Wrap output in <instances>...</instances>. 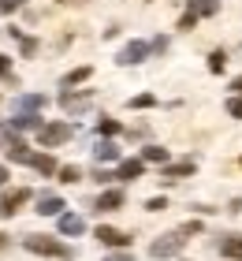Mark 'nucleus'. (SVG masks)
I'll return each mask as SVG.
<instances>
[{"mask_svg":"<svg viewBox=\"0 0 242 261\" xmlns=\"http://www.w3.org/2000/svg\"><path fill=\"white\" fill-rule=\"evenodd\" d=\"M194 22H198V11H190V8H186V15H183V19H179V30H190V27H194Z\"/></svg>","mask_w":242,"mask_h":261,"instance_id":"26","label":"nucleus"},{"mask_svg":"<svg viewBox=\"0 0 242 261\" xmlns=\"http://www.w3.org/2000/svg\"><path fill=\"white\" fill-rule=\"evenodd\" d=\"M60 209H64V198L60 194H41V201H38L41 217H60Z\"/></svg>","mask_w":242,"mask_h":261,"instance_id":"8","label":"nucleus"},{"mask_svg":"<svg viewBox=\"0 0 242 261\" xmlns=\"http://www.w3.org/2000/svg\"><path fill=\"white\" fill-rule=\"evenodd\" d=\"M220 254L231 257V261H242V235H227V239L220 243Z\"/></svg>","mask_w":242,"mask_h":261,"instance_id":"13","label":"nucleus"},{"mask_svg":"<svg viewBox=\"0 0 242 261\" xmlns=\"http://www.w3.org/2000/svg\"><path fill=\"white\" fill-rule=\"evenodd\" d=\"M15 8H22V0H0V11H8V15H11Z\"/></svg>","mask_w":242,"mask_h":261,"instance_id":"30","label":"nucleus"},{"mask_svg":"<svg viewBox=\"0 0 242 261\" xmlns=\"http://www.w3.org/2000/svg\"><path fill=\"white\" fill-rule=\"evenodd\" d=\"M15 109H22V116H34V112L45 109V97H41V93H26V97L15 101Z\"/></svg>","mask_w":242,"mask_h":261,"instance_id":"11","label":"nucleus"},{"mask_svg":"<svg viewBox=\"0 0 242 261\" xmlns=\"http://www.w3.org/2000/svg\"><path fill=\"white\" fill-rule=\"evenodd\" d=\"M93 157L97 161H119V149H116V142H97V146H93Z\"/></svg>","mask_w":242,"mask_h":261,"instance_id":"15","label":"nucleus"},{"mask_svg":"<svg viewBox=\"0 0 242 261\" xmlns=\"http://www.w3.org/2000/svg\"><path fill=\"white\" fill-rule=\"evenodd\" d=\"M67 138H71V123H45V127L38 130V142H41V146H48V149L60 146V142H67Z\"/></svg>","mask_w":242,"mask_h":261,"instance_id":"3","label":"nucleus"},{"mask_svg":"<svg viewBox=\"0 0 242 261\" xmlns=\"http://www.w3.org/2000/svg\"><path fill=\"white\" fill-rule=\"evenodd\" d=\"M60 105H64L67 112H82L90 105V93H82V97H75V93H64V97H60Z\"/></svg>","mask_w":242,"mask_h":261,"instance_id":"17","label":"nucleus"},{"mask_svg":"<svg viewBox=\"0 0 242 261\" xmlns=\"http://www.w3.org/2000/svg\"><path fill=\"white\" fill-rule=\"evenodd\" d=\"M45 123H41V116H15V120H11V130H41Z\"/></svg>","mask_w":242,"mask_h":261,"instance_id":"14","label":"nucleus"},{"mask_svg":"<svg viewBox=\"0 0 242 261\" xmlns=\"http://www.w3.org/2000/svg\"><path fill=\"white\" fill-rule=\"evenodd\" d=\"M183 175H194V161H183V164H164V179H183Z\"/></svg>","mask_w":242,"mask_h":261,"instance_id":"16","label":"nucleus"},{"mask_svg":"<svg viewBox=\"0 0 242 261\" xmlns=\"http://www.w3.org/2000/svg\"><path fill=\"white\" fill-rule=\"evenodd\" d=\"M22 246H26L30 254H45V257H60V261L71 257V246L48 239V235H26V239H22Z\"/></svg>","mask_w":242,"mask_h":261,"instance_id":"1","label":"nucleus"},{"mask_svg":"<svg viewBox=\"0 0 242 261\" xmlns=\"http://www.w3.org/2000/svg\"><path fill=\"white\" fill-rule=\"evenodd\" d=\"M183 231H172V235H160V239H156L153 246H149V257H156V261H160V257H175L179 250H183Z\"/></svg>","mask_w":242,"mask_h":261,"instance_id":"2","label":"nucleus"},{"mask_svg":"<svg viewBox=\"0 0 242 261\" xmlns=\"http://www.w3.org/2000/svg\"><path fill=\"white\" fill-rule=\"evenodd\" d=\"M22 201H30V191L26 187H15V191H4L0 198V217H11V213H19Z\"/></svg>","mask_w":242,"mask_h":261,"instance_id":"5","label":"nucleus"},{"mask_svg":"<svg viewBox=\"0 0 242 261\" xmlns=\"http://www.w3.org/2000/svg\"><path fill=\"white\" fill-rule=\"evenodd\" d=\"M0 79H11V56H0Z\"/></svg>","mask_w":242,"mask_h":261,"instance_id":"29","label":"nucleus"},{"mask_svg":"<svg viewBox=\"0 0 242 261\" xmlns=\"http://www.w3.org/2000/svg\"><path fill=\"white\" fill-rule=\"evenodd\" d=\"M179 231H183V235H198V231H201V224H198V220H190V224H183Z\"/></svg>","mask_w":242,"mask_h":261,"instance_id":"31","label":"nucleus"},{"mask_svg":"<svg viewBox=\"0 0 242 261\" xmlns=\"http://www.w3.org/2000/svg\"><path fill=\"white\" fill-rule=\"evenodd\" d=\"M97 130H101L104 138H112V135H119V130H123V127H119V120H108V116H104V120L97 123Z\"/></svg>","mask_w":242,"mask_h":261,"instance_id":"22","label":"nucleus"},{"mask_svg":"<svg viewBox=\"0 0 242 261\" xmlns=\"http://www.w3.org/2000/svg\"><path fill=\"white\" fill-rule=\"evenodd\" d=\"M8 157L11 161H22V164H34V153L26 149V142H22V138H11L8 142Z\"/></svg>","mask_w":242,"mask_h":261,"instance_id":"9","label":"nucleus"},{"mask_svg":"<svg viewBox=\"0 0 242 261\" xmlns=\"http://www.w3.org/2000/svg\"><path fill=\"white\" fill-rule=\"evenodd\" d=\"M60 4H82V0H60Z\"/></svg>","mask_w":242,"mask_h":261,"instance_id":"36","label":"nucleus"},{"mask_svg":"<svg viewBox=\"0 0 242 261\" xmlns=\"http://www.w3.org/2000/svg\"><path fill=\"white\" fill-rule=\"evenodd\" d=\"M104 261H135V257H130V254H108Z\"/></svg>","mask_w":242,"mask_h":261,"instance_id":"32","label":"nucleus"},{"mask_svg":"<svg viewBox=\"0 0 242 261\" xmlns=\"http://www.w3.org/2000/svg\"><path fill=\"white\" fill-rule=\"evenodd\" d=\"M224 64H227V53H224V49H216V53L209 56V71H216V75H220Z\"/></svg>","mask_w":242,"mask_h":261,"instance_id":"24","label":"nucleus"},{"mask_svg":"<svg viewBox=\"0 0 242 261\" xmlns=\"http://www.w3.org/2000/svg\"><path fill=\"white\" fill-rule=\"evenodd\" d=\"M142 172H145V161H123L119 164V172H116V179H142Z\"/></svg>","mask_w":242,"mask_h":261,"instance_id":"10","label":"nucleus"},{"mask_svg":"<svg viewBox=\"0 0 242 261\" xmlns=\"http://www.w3.org/2000/svg\"><path fill=\"white\" fill-rule=\"evenodd\" d=\"M4 243H8V235H4V231H0V250H4Z\"/></svg>","mask_w":242,"mask_h":261,"instance_id":"35","label":"nucleus"},{"mask_svg":"<svg viewBox=\"0 0 242 261\" xmlns=\"http://www.w3.org/2000/svg\"><path fill=\"white\" fill-rule=\"evenodd\" d=\"M123 205V191H104L101 198H97V213H112Z\"/></svg>","mask_w":242,"mask_h":261,"instance_id":"12","label":"nucleus"},{"mask_svg":"<svg viewBox=\"0 0 242 261\" xmlns=\"http://www.w3.org/2000/svg\"><path fill=\"white\" fill-rule=\"evenodd\" d=\"M93 75V67H75L71 75H64V90H71V86H78V82H86Z\"/></svg>","mask_w":242,"mask_h":261,"instance_id":"19","label":"nucleus"},{"mask_svg":"<svg viewBox=\"0 0 242 261\" xmlns=\"http://www.w3.org/2000/svg\"><path fill=\"white\" fill-rule=\"evenodd\" d=\"M231 90H235V93H238V97H242V75H238V79L231 82Z\"/></svg>","mask_w":242,"mask_h":261,"instance_id":"33","label":"nucleus"},{"mask_svg":"<svg viewBox=\"0 0 242 261\" xmlns=\"http://www.w3.org/2000/svg\"><path fill=\"white\" fill-rule=\"evenodd\" d=\"M97 239H101L104 246H112V250H123V246H130V235L119 231V228H97Z\"/></svg>","mask_w":242,"mask_h":261,"instance_id":"6","label":"nucleus"},{"mask_svg":"<svg viewBox=\"0 0 242 261\" xmlns=\"http://www.w3.org/2000/svg\"><path fill=\"white\" fill-rule=\"evenodd\" d=\"M145 56H149V45H145V41H127L123 49H119L116 60L123 64V67H135V64H142V60H145Z\"/></svg>","mask_w":242,"mask_h":261,"instance_id":"4","label":"nucleus"},{"mask_svg":"<svg viewBox=\"0 0 242 261\" xmlns=\"http://www.w3.org/2000/svg\"><path fill=\"white\" fill-rule=\"evenodd\" d=\"M153 105H156L153 93H138V97H130V109H153Z\"/></svg>","mask_w":242,"mask_h":261,"instance_id":"25","label":"nucleus"},{"mask_svg":"<svg viewBox=\"0 0 242 261\" xmlns=\"http://www.w3.org/2000/svg\"><path fill=\"white\" fill-rule=\"evenodd\" d=\"M86 231V220L82 217H75V213H64L60 217V235H82Z\"/></svg>","mask_w":242,"mask_h":261,"instance_id":"7","label":"nucleus"},{"mask_svg":"<svg viewBox=\"0 0 242 261\" xmlns=\"http://www.w3.org/2000/svg\"><path fill=\"white\" fill-rule=\"evenodd\" d=\"M56 175H60V179H64V183H78V179H82V172L75 168V164H64V168H60Z\"/></svg>","mask_w":242,"mask_h":261,"instance_id":"23","label":"nucleus"},{"mask_svg":"<svg viewBox=\"0 0 242 261\" xmlns=\"http://www.w3.org/2000/svg\"><path fill=\"white\" fill-rule=\"evenodd\" d=\"M227 112H231L235 120H242V97H231V101H227Z\"/></svg>","mask_w":242,"mask_h":261,"instance_id":"27","label":"nucleus"},{"mask_svg":"<svg viewBox=\"0 0 242 261\" xmlns=\"http://www.w3.org/2000/svg\"><path fill=\"white\" fill-rule=\"evenodd\" d=\"M216 0H190V11H198V15H216Z\"/></svg>","mask_w":242,"mask_h":261,"instance_id":"21","label":"nucleus"},{"mask_svg":"<svg viewBox=\"0 0 242 261\" xmlns=\"http://www.w3.org/2000/svg\"><path fill=\"white\" fill-rule=\"evenodd\" d=\"M142 161H153V164H168V149H164V146H145Z\"/></svg>","mask_w":242,"mask_h":261,"instance_id":"20","label":"nucleus"},{"mask_svg":"<svg viewBox=\"0 0 242 261\" xmlns=\"http://www.w3.org/2000/svg\"><path fill=\"white\" fill-rule=\"evenodd\" d=\"M145 209H153V213H160V209H168V201H164V198H149V201H145Z\"/></svg>","mask_w":242,"mask_h":261,"instance_id":"28","label":"nucleus"},{"mask_svg":"<svg viewBox=\"0 0 242 261\" xmlns=\"http://www.w3.org/2000/svg\"><path fill=\"white\" fill-rule=\"evenodd\" d=\"M4 183H8V168L0 164V187H4Z\"/></svg>","mask_w":242,"mask_h":261,"instance_id":"34","label":"nucleus"},{"mask_svg":"<svg viewBox=\"0 0 242 261\" xmlns=\"http://www.w3.org/2000/svg\"><path fill=\"white\" fill-rule=\"evenodd\" d=\"M34 168H38L41 175H56L60 168H56V161L48 157V153H34Z\"/></svg>","mask_w":242,"mask_h":261,"instance_id":"18","label":"nucleus"}]
</instances>
